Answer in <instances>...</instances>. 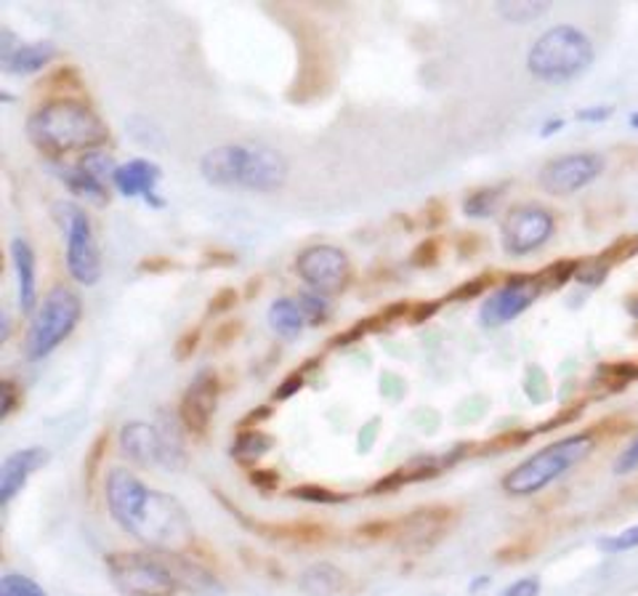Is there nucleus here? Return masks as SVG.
Returning a JSON list of instances; mask_svg holds the SVG:
<instances>
[{
  "mask_svg": "<svg viewBox=\"0 0 638 596\" xmlns=\"http://www.w3.org/2000/svg\"><path fill=\"white\" fill-rule=\"evenodd\" d=\"M197 347H199V328L186 330L182 339L176 341V357L178 360H189V357L197 352Z\"/></svg>",
  "mask_w": 638,
  "mask_h": 596,
  "instance_id": "obj_37",
  "label": "nucleus"
},
{
  "mask_svg": "<svg viewBox=\"0 0 638 596\" xmlns=\"http://www.w3.org/2000/svg\"><path fill=\"white\" fill-rule=\"evenodd\" d=\"M0 394H3V400H0V421H6L13 410L19 408V402H22V394L17 392V383L13 381H3L0 383Z\"/></svg>",
  "mask_w": 638,
  "mask_h": 596,
  "instance_id": "obj_34",
  "label": "nucleus"
},
{
  "mask_svg": "<svg viewBox=\"0 0 638 596\" xmlns=\"http://www.w3.org/2000/svg\"><path fill=\"white\" fill-rule=\"evenodd\" d=\"M160 168L150 161H131L125 165H117L115 174V187L117 192H123L125 197H144L146 203H152L155 208L163 205V201L157 197V182H160Z\"/></svg>",
  "mask_w": 638,
  "mask_h": 596,
  "instance_id": "obj_18",
  "label": "nucleus"
},
{
  "mask_svg": "<svg viewBox=\"0 0 638 596\" xmlns=\"http://www.w3.org/2000/svg\"><path fill=\"white\" fill-rule=\"evenodd\" d=\"M218 402V373L205 368L192 379L189 389L182 397V408H178V419L186 434L203 436L208 432V423L216 413Z\"/></svg>",
  "mask_w": 638,
  "mask_h": 596,
  "instance_id": "obj_14",
  "label": "nucleus"
},
{
  "mask_svg": "<svg viewBox=\"0 0 638 596\" xmlns=\"http://www.w3.org/2000/svg\"><path fill=\"white\" fill-rule=\"evenodd\" d=\"M541 282L532 275H516L514 280H508L503 288H497L487 301L482 304V312H478V320H482L484 328H501L508 326L511 320H516L518 315L527 312V309L535 304L537 294H541Z\"/></svg>",
  "mask_w": 638,
  "mask_h": 596,
  "instance_id": "obj_12",
  "label": "nucleus"
},
{
  "mask_svg": "<svg viewBox=\"0 0 638 596\" xmlns=\"http://www.w3.org/2000/svg\"><path fill=\"white\" fill-rule=\"evenodd\" d=\"M53 171H56V176L62 178L66 187L75 192V195L89 197V201L99 203V205L106 203V195H110V192H106L104 184L99 182V178H93L80 163H75V165L53 163Z\"/></svg>",
  "mask_w": 638,
  "mask_h": 596,
  "instance_id": "obj_22",
  "label": "nucleus"
},
{
  "mask_svg": "<svg viewBox=\"0 0 638 596\" xmlns=\"http://www.w3.org/2000/svg\"><path fill=\"white\" fill-rule=\"evenodd\" d=\"M13 269H17V288H19V309L22 315H32L38 307V264L32 245L17 237L11 243Z\"/></svg>",
  "mask_w": 638,
  "mask_h": 596,
  "instance_id": "obj_19",
  "label": "nucleus"
},
{
  "mask_svg": "<svg viewBox=\"0 0 638 596\" xmlns=\"http://www.w3.org/2000/svg\"><path fill=\"white\" fill-rule=\"evenodd\" d=\"M298 22V49H301V70H298L296 83H292L290 102L306 104L325 96L332 83V56L322 32L311 28L303 19Z\"/></svg>",
  "mask_w": 638,
  "mask_h": 596,
  "instance_id": "obj_9",
  "label": "nucleus"
},
{
  "mask_svg": "<svg viewBox=\"0 0 638 596\" xmlns=\"http://www.w3.org/2000/svg\"><path fill=\"white\" fill-rule=\"evenodd\" d=\"M269 448H271V440L264 432H245V434H239V440L235 442V450H231V453H235L239 461H256V459H261Z\"/></svg>",
  "mask_w": 638,
  "mask_h": 596,
  "instance_id": "obj_27",
  "label": "nucleus"
},
{
  "mask_svg": "<svg viewBox=\"0 0 638 596\" xmlns=\"http://www.w3.org/2000/svg\"><path fill=\"white\" fill-rule=\"evenodd\" d=\"M590 450H594V436L590 434L564 436L554 445L537 450L535 455L518 463L516 469H511L503 476V490L508 495H518V499L541 493L543 487H548L550 482H556L558 476H564L569 469L588 459Z\"/></svg>",
  "mask_w": 638,
  "mask_h": 596,
  "instance_id": "obj_5",
  "label": "nucleus"
},
{
  "mask_svg": "<svg viewBox=\"0 0 638 596\" xmlns=\"http://www.w3.org/2000/svg\"><path fill=\"white\" fill-rule=\"evenodd\" d=\"M53 210L66 237V269L80 285H96L102 277V256L89 214L75 203H59Z\"/></svg>",
  "mask_w": 638,
  "mask_h": 596,
  "instance_id": "obj_8",
  "label": "nucleus"
},
{
  "mask_svg": "<svg viewBox=\"0 0 638 596\" xmlns=\"http://www.w3.org/2000/svg\"><path fill=\"white\" fill-rule=\"evenodd\" d=\"M381 328H383L381 317H378V315L364 317V320H359L357 326H351L349 330H343V333L332 336V339H330V347H332V349H338V347H349V343L362 341L364 336H368V333H375V330H381Z\"/></svg>",
  "mask_w": 638,
  "mask_h": 596,
  "instance_id": "obj_28",
  "label": "nucleus"
},
{
  "mask_svg": "<svg viewBox=\"0 0 638 596\" xmlns=\"http://www.w3.org/2000/svg\"><path fill=\"white\" fill-rule=\"evenodd\" d=\"M239 333H243V322H239V320L224 322V326L216 328V333H213V347L226 349L231 341L239 339Z\"/></svg>",
  "mask_w": 638,
  "mask_h": 596,
  "instance_id": "obj_35",
  "label": "nucleus"
},
{
  "mask_svg": "<svg viewBox=\"0 0 638 596\" xmlns=\"http://www.w3.org/2000/svg\"><path fill=\"white\" fill-rule=\"evenodd\" d=\"M630 125H634V129H638V115L630 117Z\"/></svg>",
  "mask_w": 638,
  "mask_h": 596,
  "instance_id": "obj_48",
  "label": "nucleus"
},
{
  "mask_svg": "<svg viewBox=\"0 0 638 596\" xmlns=\"http://www.w3.org/2000/svg\"><path fill=\"white\" fill-rule=\"evenodd\" d=\"M258 288H261V280H250L248 290H245V298H250L253 294H258Z\"/></svg>",
  "mask_w": 638,
  "mask_h": 596,
  "instance_id": "obj_47",
  "label": "nucleus"
},
{
  "mask_svg": "<svg viewBox=\"0 0 638 596\" xmlns=\"http://www.w3.org/2000/svg\"><path fill=\"white\" fill-rule=\"evenodd\" d=\"M556 222L541 205H518L503 222V248L511 256H529L554 237Z\"/></svg>",
  "mask_w": 638,
  "mask_h": 596,
  "instance_id": "obj_11",
  "label": "nucleus"
},
{
  "mask_svg": "<svg viewBox=\"0 0 638 596\" xmlns=\"http://www.w3.org/2000/svg\"><path fill=\"white\" fill-rule=\"evenodd\" d=\"M436 309H439L436 301H418V304H412L408 322H412V326H418V322L431 320V317L436 315Z\"/></svg>",
  "mask_w": 638,
  "mask_h": 596,
  "instance_id": "obj_39",
  "label": "nucleus"
},
{
  "mask_svg": "<svg viewBox=\"0 0 638 596\" xmlns=\"http://www.w3.org/2000/svg\"><path fill=\"white\" fill-rule=\"evenodd\" d=\"M27 138L56 161L70 152L102 150L110 142V131L89 104L72 96L40 104L27 117Z\"/></svg>",
  "mask_w": 638,
  "mask_h": 596,
  "instance_id": "obj_2",
  "label": "nucleus"
},
{
  "mask_svg": "<svg viewBox=\"0 0 638 596\" xmlns=\"http://www.w3.org/2000/svg\"><path fill=\"white\" fill-rule=\"evenodd\" d=\"M296 271L309 285L311 294L325 298L341 296L354 277L349 256L336 245H311L301 250L296 258Z\"/></svg>",
  "mask_w": 638,
  "mask_h": 596,
  "instance_id": "obj_10",
  "label": "nucleus"
},
{
  "mask_svg": "<svg viewBox=\"0 0 638 596\" xmlns=\"http://www.w3.org/2000/svg\"><path fill=\"white\" fill-rule=\"evenodd\" d=\"M199 174L213 187H237L269 195L288 182V161L264 144H224L205 152Z\"/></svg>",
  "mask_w": 638,
  "mask_h": 596,
  "instance_id": "obj_3",
  "label": "nucleus"
},
{
  "mask_svg": "<svg viewBox=\"0 0 638 596\" xmlns=\"http://www.w3.org/2000/svg\"><path fill=\"white\" fill-rule=\"evenodd\" d=\"M106 506L112 520L152 552L182 554L195 538L182 503L168 493L146 487L131 469L115 466L106 474Z\"/></svg>",
  "mask_w": 638,
  "mask_h": 596,
  "instance_id": "obj_1",
  "label": "nucleus"
},
{
  "mask_svg": "<svg viewBox=\"0 0 638 596\" xmlns=\"http://www.w3.org/2000/svg\"><path fill=\"white\" fill-rule=\"evenodd\" d=\"M40 85H43V91L53 94V99H72V94H78V91L83 89V81H80L75 68L64 64V68L53 70Z\"/></svg>",
  "mask_w": 638,
  "mask_h": 596,
  "instance_id": "obj_25",
  "label": "nucleus"
},
{
  "mask_svg": "<svg viewBox=\"0 0 638 596\" xmlns=\"http://www.w3.org/2000/svg\"><path fill=\"white\" fill-rule=\"evenodd\" d=\"M636 469H638V436L634 442H630L628 448L622 450L620 459H617V463H615L617 474H630V472H636Z\"/></svg>",
  "mask_w": 638,
  "mask_h": 596,
  "instance_id": "obj_36",
  "label": "nucleus"
},
{
  "mask_svg": "<svg viewBox=\"0 0 638 596\" xmlns=\"http://www.w3.org/2000/svg\"><path fill=\"white\" fill-rule=\"evenodd\" d=\"M45 461H49V450L45 448H24L19 450V453L9 455V459L3 461V469H0V503L9 506V503L22 493L27 480H30Z\"/></svg>",
  "mask_w": 638,
  "mask_h": 596,
  "instance_id": "obj_16",
  "label": "nucleus"
},
{
  "mask_svg": "<svg viewBox=\"0 0 638 596\" xmlns=\"http://www.w3.org/2000/svg\"><path fill=\"white\" fill-rule=\"evenodd\" d=\"M545 11H548V3H541V0H503V3H497V14L511 24H529L541 19Z\"/></svg>",
  "mask_w": 638,
  "mask_h": 596,
  "instance_id": "obj_24",
  "label": "nucleus"
},
{
  "mask_svg": "<svg viewBox=\"0 0 638 596\" xmlns=\"http://www.w3.org/2000/svg\"><path fill=\"white\" fill-rule=\"evenodd\" d=\"M303 379H306V368L301 370V373H292V376H288V379L282 381V387L277 389V400H285V397H290L292 392H296V389H301L303 387Z\"/></svg>",
  "mask_w": 638,
  "mask_h": 596,
  "instance_id": "obj_42",
  "label": "nucleus"
},
{
  "mask_svg": "<svg viewBox=\"0 0 638 596\" xmlns=\"http://www.w3.org/2000/svg\"><path fill=\"white\" fill-rule=\"evenodd\" d=\"M171 267H176V264L168 261V258H163V256H150V258H144L142 264H138V269L142 271H160V269H171Z\"/></svg>",
  "mask_w": 638,
  "mask_h": 596,
  "instance_id": "obj_43",
  "label": "nucleus"
},
{
  "mask_svg": "<svg viewBox=\"0 0 638 596\" xmlns=\"http://www.w3.org/2000/svg\"><path fill=\"white\" fill-rule=\"evenodd\" d=\"M601 171V155H596V152H575V155H562L556 161L545 163V168L541 171V184L550 195H572V192L596 182Z\"/></svg>",
  "mask_w": 638,
  "mask_h": 596,
  "instance_id": "obj_13",
  "label": "nucleus"
},
{
  "mask_svg": "<svg viewBox=\"0 0 638 596\" xmlns=\"http://www.w3.org/2000/svg\"><path fill=\"white\" fill-rule=\"evenodd\" d=\"M80 165H83L85 171L93 178H99V182L104 184V187H110V184H115V174H117V165L115 161H112V155L110 152H104V150H93V152H85L83 157L78 161Z\"/></svg>",
  "mask_w": 638,
  "mask_h": 596,
  "instance_id": "obj_26",
  "label": "nucleus"
},
{
  "mask_svg": "<svg viewBox=\"0 0 638 596\" xmlns=\"http://www.w3.org/2000/svg\"><path fill=\"white\" fill-rule=\"evenodd\" d=\"M594 62V43L572 24L545 30L527 54V70L543 83H569Z\"/></svg>",
  "mask_w": 638,
  "mask_h": 596,
  "instance_id": "obj_4",
  "label": "nucleus"
},
{
  "mask_svg": "<svg viewBox=\"0 0 638 596\" xmlns=\"http://www.w3.org/2000/svg\"><path fill=\"white\" fill-rule=\"evenodd\" d=\"M0 596H49V594L22 573H6L3 578H0Z\"/></svg>",
  "mask_w": 638,
  "mask_h": 596,
  "instance_id": "obj_29",
  "label": "nucleus"
},
{
  "mask_svg": "<svg viewBox=\"0 0 638 596\" xmlns=\"http://www.w3.org/2000/svg\"><path fill=\"white\" fill-rule=\"evenodd\" d=\"M436 254H439L436 240H425L418 245L415 254H412V264H415V267H431V264L436 261Z\"/></svg>",
  "mask_w": 638,
  "mask_h": 596,
  "instance_id": "obj_38",
  "label": "nucleus"
},
{
  "mask_svg": "<svg viewBox=\"0 0 638 596\" xmlns=\"http://www.w3.org/2000/svg\"><path fill=\"white\" fill-rule=\"evenodd\" d=\"M564 121H554V123H545V131H543V136H550V134H556L558 129H562Z\"/></svg>",
  "mask_w": 638,
  "mask_h": 596,
  "instance_id": "obj_46",
  "label": "nucleus"
},
{
  "mask_svg": "<svg viewBox=\"0 0 638 596\" xmlns=\"http://www.w3.org/2000/svg\"><path fill=\"white\" fill-rule=\"evenodd\" d=\"M537 594H541V580L537 578L516 580L514 586H508L503 592V596H537Z\"/></svg>",
  "mask_w": 638,
  "mask_h": 596,
  "instance_id": "obj_40",
  "label": "nucleus"
},
{
  "mask_svg": "<svg viewBox=\"0 0 638 596\" xmlns=\"http://www.w3.org/2000/svg\"><path fill=\"white\" fill-rule=\"evenodd\" d=\"M239 301V290L235 288H222L216 296L210 298L208 304V315H226L229 309H235Z\"/></svg>",
  "mask_w": 638,
  "mask_h": 596,
  "instance_id": "obj_33",
  "label": "nucleus"
},
{
  "mask_svg": "<svg viewBox=\"0 0 638 596\" xmlns=\"http://www.w3.org/2000/svg\"><path fill=\"white\" fill-rule=\"evenodd\" d=\"M269 326L279 339L290 341L309 328V317H306L301 304L296 301V296H285L277 298V301L269 307Z\"/></svg>",
  "mask_w": 638,
  "mask_h": 596,
  "instance_id": "obj_20",
  "label": "nucleus"
},
{
  "mask_svg": "<svg viewBox=\"0 0 638 596\" xmlns=\"http://www.w3.org/2000/svg\"><path fill=\"white\" fill-rule=\"evenodd\" d=\"M484 285H487V280H482V277H478V280H474V282H465V285H461V288L452 290L450 298H452V301H465V298H471V296L482 294Z\"/></svg>",
  "mask_w": 638,
  "mask_h": 596,
  "instance_id": "obj_41",
  "label": "nucleus"
},
{
  "mask_svg": "<svg viewBox=\"0 0 638 596\" xmlns=\"http://www.w3.org/2000/svg\"><path fill=\"white\" fill-rule=\"evenodd\" d=\"M296 301L301 304L306 317H309V326H325V322H328L330 307H328V298L325 296H317L309 290V294L296 296Z\"/></svg>",
  "mask_w": 638,
  "mask_h": 596,
  "instance_id": "obj_31",
  "label": "nucleus"
},
{
  "mask_svg": "<svg viewBox=\"0 0 638 596\" xmlns=\"http://www.w3.org/2000/svg\"><path fill=\"white\" fill-rule=\"evenodd\" d=\"M157 429V436H160V445H163V461L165 466H182L184 463V427H182V419H176V415L171 413H160V419L155 423Z\"/></svg>",
  "mask_w": 638,
  "mask_h": 596,
  "instance_id": "obj_23",
  "label": "nucleus"
},
{
  "mask_svg": "<svg viewBox=\"0 0 638 596\" xmlns=\"http://www.w3.org/2000/svg\"><path fill=\"white\" fill-rule=\"evenodd\" d=\"M83 315V301L72 288L56 285L40 304L38 315L32 317L30 333H27V357L32 362L49 357L64 339H70Z\"/></svg>",
  "mask_w": 638,
  "mask_h": 596,
  "instance_id": "obj_7",
  "label": "nucleus"
},
{
  "mask_svg": "<svg viewBox=\"0 0 638 596\" xmlns=\"http://www.w3.org/2000/svg\"><path fill=\"white\" fill-rule=\"evenodd\" d=\"M601 548H607V552H611V554H620V552H630V548H638V525L622 530V533L611 535V538H604Z\"/></svg>",
  "mask_w": 638,
  "mask_h": 596,
  "instance_id": "obj_32",
  "label": "nucleus"
},
{
  "mask_svg": "<svg viewBox=\"0 0 638 596\" xmlns=\"http://www.w3.org/2000/svg\"><path fill=\"white\" fill-rule=\"evenodd\" d=\"M298 586H301V592L309 596H336L343 592L346 573L341 567L330 565V562H317V565L303 569Z\"/></svg>",
  "mask_w": 638,
  "mask_h": 596,
  "instance_id": "obj_21",
  "label": "nucleus"
},
{
  "mask_svg": "<svg viewBox=\"0 0 638 596\" xmlns=\"http://www.w3.org/2000/svg\"><path fill=\"white\" fill-rule=\"evenodd\" d=\"M609 112H611L609 107H590V110H583L580 115H577V121H590V123L607 121Z\"/></svg>",
  "mask_w": 638,
  "mask_h": 596,
  "instance_id": "obj_44",
  "label": "nucleus"
},
{
  "mask_svg": "<svg viewBox=\"0 0 638 596\" xmlns=\"http://www.w3.org/2000/svg\"><path fill=\"white\" fill-rule=\"evenodd\" d=\"M56 59V45L51 41L24 43L11 30H0V64L9 75H35Z\"/></svg>",
  "mask_w": 638,
  "mask_h": 596,
  "instance_id": "obj_15",
  "label": "nucleus"
},
{
  "mask_svg": "<svg viewBox=\"0 0 638 596\" xmlns=\"http://www.w3.org/2000/svg\"><path fill=\"white\" fill-rule=\"evenodd\" d=\"M104 565L112 586L123 596H173L182 588L171 554L115 552Z\"/></svg>",
  "mask_w": 638,
  "mask_h": 596,
  "instance_id": "obj_6",
  "label": "nucleus"
},
{
  "mask_svg": "<svg viewBox=\"0 0 638 596\" xmlns=\"http://www.w3.org/2000/svg\"><path fill=\"white\" fill-rule=\"evenodd\" d=\"M497 201H501V189H478L463 203V210H465V216H474V218L492 216V210L497 208Z\"/></svg>",
  "mask_w": 638,
  "mask_h": 596,
  "instance_id": "obj_30",
  "label": "nucleus"
},
{
  "mask_svg": "<svg viewBox=\"0 0 638 596\" xmlns=\"http://www.w3.org/2000/svg\"><path fill=\"white\" fill-rule=\"evenodd\" d=\"M222 254H205L203 258V267H231V264H237V256L231 258H218Z\"/></svg>",
  "mask_w": 638,
  "mask_h": 596,
  "instance_id": "obj_45",
  "label": "nucleus"
},
{
  "mask_svg": "<svg viewBox=\"0 0 638 596\" xmlns=\"http://www.w3.org/2000/svg\"><path fill=\"white\" fill-rule=\"evenodd\" d=\"M120 448L138 466H165L157 429L144 421H131L120 429Z\"/></svg>",
  "mask_w": 638,
  "mask_h": 596,
  "instance_id": "obj_17",
  "label": "nucleus"
}]
</instances>
